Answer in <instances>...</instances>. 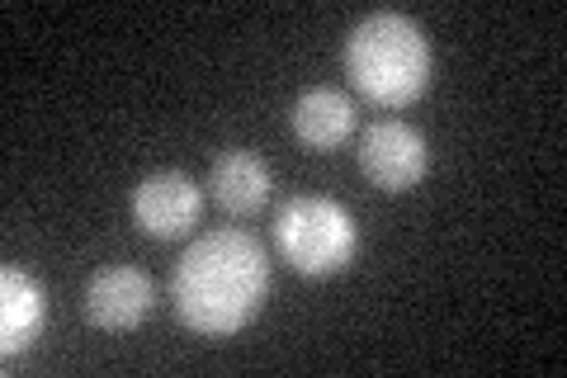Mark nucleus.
I'll return each instance as SVG.
<instances>
[{"label": "nucleus", "instance_id": "7ed1b4c3", "mask_svg": "<svg viewBox=\"0 0 567 378\" xmlns=\"http://www.w3.org/2000/svg\"><path fill=\"white\" fill-rule=\"evenodd\" d=\"M275 251L303 279H331L360 256V223L327 194H293L275 213Z\"/></svg>", "mask_w": 567, "mask_h": 378}, {"label": "nucleus", "instance_id": "20e7f679", "mask_svg": "<svg viewBox=\"0 0 567 378\" xmlns=\"http://www.w3.org/2000/svg\"><path fill=\"white\" fill-rule=\"evenodd\" d=\"M360 171L383 194H406L431 171V147L402 119H379L360 133Z\"/></svg>", "mask_w": 567, "mask_h": 378}, {"label": "nucleus", "instance_id": "0eeeda50", "mask_svg": "<svg viewBox=\"0 0 567 378\" xmlns=\"http://www.w3.org/2000/svg\"><path fill=\"white\" fill-rule=\"evenodd\" d=\"M289 129H293V137L303 142V147L331 152V147H341V142L354 137V129H360V114H354V100L346 95V90L308 85L303 95L293 100V110H289Z\"/></svg>", "mask_w": 567, "mask_h": 378}, {"label": "nucleus", "instance_id": "39448f33", "mask_svg": "<svg viewBox=\"0 0 567 378\" xmlns=\"http://www.w3.org/2000/svg\"><path fill=\"white\" fill-rule=\"evenodd\" d=\"M204 218V190L185 171H152L133 190V223L156 242L189 237Z\"/></svg>", "mask_w": 567, "mask_h": 378}, {"label": "nucleus", "instance_id": "1a4fd4ad", "mask_svg": "<svg viewBox=\"0 0 567 378\" xmlns=\"http://www.w3.org/2000/svg\"><path fill=\"white\" fill-rule=\"evenodd\" d=\"M48 294L24 265L0 269V355H24L43 331Z\"/></svg>", "mask_w": 567, "mask_h": 378}, {"label": "nucleus", "instance_id": "f03ea898", "mask_svg": "<svg viewBox=\"0 0 567 378\" xmlns=\"http://www.w3.org/2000/svg\"><path fill=\"white\" fill-rule=\"evenodd\" d=\"M346 76L369 104L406 110L425 95V85L435 76L431 39L416 20H406L398 10L364 14L346 39Z\"/></svg>", "mask_w": 567, "mask_h": 378}, {"label": "nucleus", "instance_id": "6e6552de", "mask_svg": "<svg viewBox=\"0 0 567 378\" xmlns=\"http://www.w3.org/2000/svg\"><path fill=\"white\" fill-rule=\"evenodd\" d=\"M270 190H275V175L265 166V156L251 147H227L208 171V194L213 204L227 208L233 218H251L270 204Z\"/></svg>", "mask_w": 567, "mask_h": 378}, {"label": "nucleus", "instance_id": "f257e3e1", "mask_svg": "<svg viewBox=\"0 0 567 378\" xmlns=\"http://www.w3.org/2000/svg\"><path fill=\"white\" fill-rule=\"evenodd\" d=\"M270 298V256L237 227L204 232L175 260L171 303L175 317L199 336H237L260 317Z\"/></svg>", "mask_w": 567, "mask_h": 378}, {"label": "nucleus", "instance_id": "423d86ee", "mask_svg": "<svg viewBox=\"0 0 567 378\" xmlns=\"http://www.w3.org/2000/svg\"><path fill=\"white\" fill-rule=\"evenodd\" d=\"M152 275L137 265H110V269H95L85 279V294H81V313L91 327L100 331H133L147 321L152 313Z\"/></svg>", "mask_w": 567, "mask_h": 378}]
</instances>
